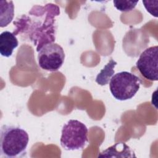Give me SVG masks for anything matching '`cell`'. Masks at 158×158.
I'll use <instances>...</instances> for the list:
<instances>
[{
    "mask_svg": "<svg viewBox=\"0 0 158 158\" xmlns=\"http://www.w3.org/2000/svg\"><path fill=\"white\" fill-rule=\"evenodd\" d=\"M59 14L60 8L56 4L33 6L28 14H22L14 20L12 33L29 40L38 52L44 45L54 43L57 30L56 17Z\"/></svg>",
    "mask_w": 158,
    "mask_h": 158,
    "instance_id": "cell-1",
    "label": "cell"
},
{
    "mask_svg": "<svg viewBox=\"0 0 158 158\" xmlns=\"http://www.w3.org/2000/svg\"><path fill=\"white\" fill-rule=\"evenodd\" d=\"M28 141V133L21 127L2 125L0 135V157L15 158L23 156Z\"/></svg>",
    "mask_w": 158,
    "mask_h": 158,
    "instance_id": "cell-2",
    "label": "cell"
},
{
    "mask_svg": "<svg viewBox=\"0 0 158 158\" xmlns=\"http://www.w3.org/2000/svg\"><path fill=\"white\" fill-rule=\"evenodd\" d=\"M138 77L127 71L114 75L109 82L112 96L117 100L126 101L131 99L138 92L141 85Z\"/></svg>",
    "mask_w": 158,
    "mask_h": 158,
    "instance_id": "cell-3",
    "label": "cell"
},
{
    "mask_svg": "<svg viewBox=\"0 0 158 158\" xmlns=\"http://www.w3.org/2000/svg\"><path fill=\"white\" fill-rule=\"evenodd\" d=\"M88 130L82 122L71 119L65 123L62 129L60 139L62 147L67 151L82 149L88 141Z\"/></svg>",
    "mask_w": 158,
    "mask_h": 158,
    "instance_id": "cell-4",
    "label": "cell"
},
{
    "mask_svg": "<svg viewBox=\"0 0 158 158\" xmlns=\"http://www.w3.org/2000/svg\"><path fill=\"white\" fill-rule=\"evenodd\" d=\"M64 59L65 53L62 47L56 43L46 44L38 51V65L44 70H58L64 64Z\"/></svg>",
    "mask_w": 158,
    "mask_h": 158,
    "instance_id": "cell-5",
    "label": "cell"
},
{
    "mask_svg": "<svg viewBox=\"0 0 158 158\" xmlns=\"http://www.w3.org/2000/svg\"><path fill=\"white\" fill-rule=\"evenodd\" d=\"M158 46L146 48L140 54L136 67L141 74L150 81L158 80Z\"/></svg>",
    "mask_w": 158,
    "mask_h": 158,
    "instance_id": "cell-6",
    "label": "cell"
},
{
    "mask_svg": "<svg viewBox=\"0 0 158 158\" xmlns=\"http://www.w3.org/2000/svg\"><path fill=\"white\" fill-rule=\"evenodd\" d=\"M99 157H136L132 149L125 143L118 142L107 148L98 155Z\"/></svg>",
    "mask_w": 158,
    "mask_h": 158,
    "instance_id": "cell-7",
    "label": "cell"
},
{
    "mask_svg": "<svg viewBox=\"0 0 158 158\" xmlns=\"http://www.w3.org/2000/svg\"><path fill=\"white\" fill-rule=\"evenodd\" d=\"M19 45L16 36L12 32L4 31L0 35V53L2 56L9 57Z\"/></svg>",
    "mask_w": 158,
    "mask_h": 158,
    "instance_id": "cell-8",
    "label": "cell"
},
{
    "mask_svg": "<svg viewBox=\"0 0 158 158\" xmlns=\"http://www.w3.org/2000/svg\"><path fill=\"white\" fill-rule=\"evenodd\" d=\"M14 16V5L12 1H0V27L7 26Z\"/></svg>",
    "mask_w": 158,
    "mask_h": 158,
    "instance_id": "cell-9",
    "label": "cell"
},
{
    "mask_svg": "<svg viewBox=\"0 0 158 158\" xmlns=\"http://www.w3.org/2000/svg\"><path fill=\"white\" fill-rule=\"evenodd\" d=\"M117 64V62L110 59L109 62L105 65L104 68L97 75L95 80L96 82L101 86L108 84L114 74V67Z\"/></svg>",
    "mask_w": 158,
    "mask_h": 158,
    "instance_id": "cell-10",
    "label": "cell"
},
{
    "mask_svg": "<svg viewBox=\"0 0 158 158\" xmlns=\"http://www.w3.org/2000/svg\"><path fill=\"white\" fill-rule=\"evenodd\" d=\"M138 1H113L114 7L121 12H128L132 10L136 7Z\"/></svg>",
    "mask_w": 158,
    "mask_h": 158,
    "instance_id": "cell-11",
    "label": "cell"
},
{
    "mask_svg": "<svg viewBox=\"0 0 158 158\" xmlns=\"http://www.w3.org/2000/svg\"><path fill=\"white\" fill-rule=\"evenodd\" d=\"M143 4L146 10L149 12L152 15L157 17V5H153L154 1H143Z\"/></svg>",
    "mask_w": 158,
    "mask_h": 158,
    "instance_id": "cell-12",
    "label": "cell"
}]
</instances>
